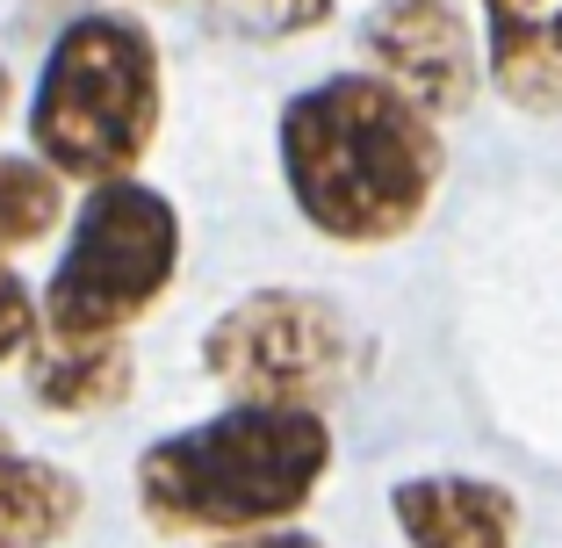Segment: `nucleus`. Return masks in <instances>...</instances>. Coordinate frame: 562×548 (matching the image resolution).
I'll return each mask as SVG.
<instances>
[{"label":"nucleus","instance_id":"obj_5","mask_svg":"<svg viewBox=\"0 0 562 548\" xmlns=\"http://www.w3.org/2000/svg\"><path fill=\"white\" fill-rule=\"evenodd\" d=\"M202 368L246 404H325L353 368V333L325 297L252 289L202 333Z\"/></svg>","mask_w":562,"mask_h":548},{"label":"nucleus","instance_id":"obj_3","mask_svg":"<svg viewBox=\"0 0 562 548\" xmlns=\"http://www.w3.org/2000/svg\"><path fill=\"white\" fill-rule=\"evenodd\" d=\"M159 44L131 15H80L44 51L30 94V145L66 181H116L159 137Z\"/></svg>","mask_w":562,"mask_h":548},{"label":"nucleus","instance_id":"obj_15","mask_svg":"<svg viewBox=\"0 0 562 548\" xmlns=\"http://www.w3.org/2000/svg\"><path fill=\"white\" fill-rule=\"evenodd\" d=\"M0 109H8V80H0Z\"/></svg>","mask_w":562,"mask_h":548},{"label":"nucleus","instance_id":"obj_9","mask_svg":"<svg viewBox=\"0 0 562 548\" xmlns=\"http://www.w3.org/2000/svg\"><path fill=\"white\" fill-rule=\"evenodd\" d=\"M80 477H66L58 462L15 448L0 433V548H50L66 541L80 519Z\"/></svg>","mask_w":562,"mask_h":548},{"label":"nucleus","instance_id":"obj_12","mask_svg":"<svg viewBox=\"0 0 562 548\" xmlns=\"http://www.w3.org/2000/svg\"><path fill=\"white\" fill-rule=\"evenodd\" d=\"M202 8H210L232 36H260V44L303 36V30H317V22L331 15V0H202Z\"/></svg>","mask_w":562,"mask_h":548},{"label":"nucleus","instance_id":"obj_4","mask_svg":"<svg viewBox=\"0 0 562 548\" xmlns=\"http://www.w3.org/2000/svg\"><path fill=\"white\" fill-rule=\"evenodd\" d=\"M181 275V210L137 174L94 181L44 282L50 339H123Z\"/></svg>","mask_w":562,"mask_h":548},{"label":"nucleus","instance_id":"obj_14","mask_svg":"<svg viewBox=\"0 0 562 548\" xmlns=\"http://www.w3.org/2000/svg\"><path fill=\"white\" fill-rule=\"evenodd\" d=\"M232 548H317L311 534H281V527H260V534H238Z\"/></svg>","mask_w":562,"mask_h":548},{"label":"nucleus","instance_id":"obj_6","mask_svg":"<svg viewBox=\"0 0 562 548\" xmlns=\"http://www.w3.org/2000/svg\"><path fill=\"white\" fill-rule=\"evenodd\" d=\"M361 44L368 66L382 80H397L412 101H426L432 116H462L491 72L462 0H375L361 22Z\"/></svg>","mask_w":562,"mask_h":548},{"label":"nucleus","instance_id":"obj_7","mask_svg":"<svg viewBox=\"0 0 562 548\" xmlns=\"http://www.w3.org/2000/svg\"><path fill=\"white\" fill-rule=\"evenodd\" d=\"M404 541L412 548H513L519 499L491 477H404L390 491Z\"/></svg>","mask_w":562,"mask_h":548},{"label":"nucleus","instance_id":"obj_1","mask_svg":"<svg viewBox=\"0 0 562 548\" xmlns=\"http://www.w3.org/2000/svg\"><path fill=\"white\" fill-rule=\"evenodd\" d=\"M432 109L382 72L317 80L281 109V181L303 224L339 246H390L418 232L440 195L447 145Z\"/></svg>","mask_w":562,"mask_h":548},{"label":"nucleus","instance_id":"obj_11","mask_svg":"<svg viewBox=\"0 0 562 548\" xmlns=\"http://www.w3.org/2000/svg\"><path fill=\"white\" fill-rule=\"evenodd\" d=\"M66 210V174L50 159H0V253L36 246Z\"/></svg>","mask_w":562,"mask_h":548},{"label":"nucleus","instance_id":"obj_8","mask_svg":"<svg viewBox=\"0 0 562 548\" xmlns=\"http://www.w3.org/2000/svg\"><path fill=\"white\" fill-rule=\"evenodd\" d=\"M497 94L527 116H562V0H476Z\"/></svg>","mask_w":562,"mask_h":548},{"label":"nucleus","instance_id":"obj_2","mask_svg":"<svg viewBox=\"0 0 562 548\" xmlns=\"http://www.w3.org/2000/svg\"><path fill=\"white\" fill-rule=\"evenodd\" d=\"M331 469L317 404H246L137 455V505L166 534H260L296 519Z\"/></svg>","mask_w":562,"mask_h":548},{"label":"nucleus","instance_id":"obj_10","mask_svg":"<svg viewBox=\"0 0 562 548\" xmlns=\"http://www.w3.org/2000/svg\"><path fill=\"white\" fill-rule=\"evenodd\" d=\"M131 347L123 339H50L30 354V390L44 412H116L131 398Z\"/></svg>","mask_w":562,"mask_h":548},{"label":"nucleus","instance_id":"obj_13","mask_svg":"<svg viewBox=\"0 0 562 548\" xmlns=\"http://www.w3.org/2000/svg\"><path fill=\"white\" fill-rule=\"evenodd\" d=\"M36 325H44V303L30 297V282L15 275V260L0 253V368L36 347Z\"/></svg>","mask_w":562,"mask_h":548}]
</instances>
